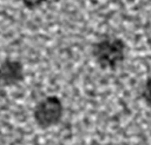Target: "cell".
<instances>
[{"instance_id":"1","label":"cell","mask_w":151,"mask_h":145,"mask_svg":"<svg viewBox=\"0 0 151 145\" xmlns=\"http://www.w3.org/2000/svg\"><path fill=\"white\" fill-rule=\"evenodd\" d=\"M124 41L118 37L108 36L95 42L91 54L96 63L105 70H115L125 59Z\"/></svg>"},{"instance_id":"2","label":"cell","mask_w":151,"mask_h":145,"mask_svg":"<svg viewBox=\"0 0 151 145\" xmlns=\"http://www.w3.org/2000/svg\"><path fill=\"white\" fill-rule=\"evenodd\" d=\"M63 103L58 96H47L40 100L33 110L35 123L42 130L58 125L63 117Z\"/></svg>"},{"instance_id":"3","label":"cell","mask_w":151,"mask_h":145,"mask_svg":"<svg viewBox=\"0 0 151 145\" xmlns=\"http://www.w3.org/2000/svg\"><path fill=\"white\" fill-rule=\"evenodd\" d=\"M24 79L25 69L21 61L7 58L0 63V87L18 86Z\"/></svg>"},{"instance_id":"4","label":"cell","mask_w":151,"mask_h":145,"mask_svg":"<svg viewBox=\"0 0 151 145\" xmlns=\"http://www.w3.org/2000/svg\"><path fill=\"white\" fill-rule=\"evenodd\" d=\"M142 98L146 105L151 109V77L148 78L144 84L143 89H142Z\"/></svg>"},{"instance_id":"5","label":"cell","mask_w":151,"mask_h":145,"mask_svg":"<svg viewBox=\"0 0 151 145\" xmlns=\"http://www.w3.org/2000/svg\"><path fill=\"white\" fill-rule=\"evenodd\" d=\"M18 1H20L26 8L33 10L43 5L47 0H18Z\"/></svg>"}]
</instances>
